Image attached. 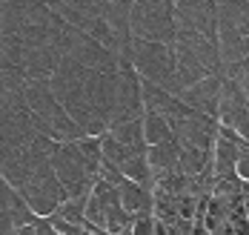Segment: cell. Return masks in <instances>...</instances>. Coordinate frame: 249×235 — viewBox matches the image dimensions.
Here are the masks:
<instances>
[{"label":"cell","mask_w":249,"mask_h":235,"mask_svg":"<svg viewBox=\"0 0 249 235\" xmlns=\"http://www.w3.org/2000/svg\"><path fill=\"white\" fill-rule=\"evenodd\" d=\"M129 60L141 80H149L155 86L180 95L178 83V66H175V49L169 43H152V40H138L132 37L129 43Z\"/></svg>","instance_id":"1"},{"label":"cell","mask_w":249,"mask_h":235,"mask_svg":"<svg viewBox=\"0 0 249 235\" xmlns=\"http://www.w3.org/2000/svg\"><path fill=\"white\" fill-rule=\"evenodd\" d=\"M49 163L54 169V178L60 181L66 198H86L98 181V169L80 155L75 141H54Z\"/></svg>","instance_id":"2"},{"label":"cell","mask_w":249,"mask_h":235,"mask_svg":"<svg viewBox=\"0 0 249 235\" xmlns=\"http://www.w3.org/2000/svg\"><path fill=\"white\" fill-rule=\"evenodd\" d=\"M129 32L138 40L152 43H175L178 20H175L172 0H132L129 12Z\"/></svg>","instance_id":"3"},{"label":"cell","mask_w":249,"mask_h":235,"mask_svg":"<svg viewBox=\"0 0 249 235\" xmlns=\"http://www.w3.org/2000/svg\"><path fill=\"white\" fill-rule=\"evenodd\" d=\"M221 78L224 75H209V78L198 80L192 86H186L180 92V101L195 109L200 115H209V118H218V104H221Z\"/></svg>","instance_id":"4"},{"label":"cell","mask_w":249,"mask_h":235,"mask_svg":"<svg viewBox=\"0 0 249 235\" xmlns=\"http://www.w3.org/2000/svg\"><path fill=\"white\" fill-rule=\"evenodd\" d=\"M146 161H149L152 178H163V175H172L178 172V161H180V144L178 141H166V144H158V146H146Z\"/></svg>","instance_id":"5"},{"label":"cell","mask_w":249,"mask_h":235,"mask_svg":"<svg viewBox=\"0 0 249 235\" xmlns=\"http://www.w3.org/2000/svg\"><path fill=\"white\" fill-rule=\"evenodd\" d=\"M118 198H121V207L135 218V215H152V207H155V198H152V189L141 186L135 181H126L118 186Z\"/></svg>","instance_id":"6"},{"label":"cell","mask_w":249,"mask_h":235,"mask_svg":"<svg viewBox=\"0 0 249 235\" xmlns=\"http://www.w3.org/2000/svg\"><path fill=\"white\" fill-rule=\"evenodd\" d=\"M106 132H109L118 144H124L126 149L146 152V141H143V124H141V118H135V121H124V124H115V127H109Z\"/></svg>","instance_id":"7"},{"label":"cell","mask_w":249,"mask_h":235,"mask_svg":"<svg viewBox=\"0 0 249 235\" xmlns=\"http://www.w3.org/2000/svg\"><path fill=\"white\" fill-rule=\"evenodd\" d=\"M141 124H143V141H146V146H158V144H166V141H172V127H169V121L160 115V112H143V118H141Z\"/></svg>","instance_id":"8"},{"label":"cell","mask_w":249,"mask_h":235,"mask_svg":"<svg viewBox=\"0 0 249 235\" xmlns=\"http://www.w3.org/2000/svg\"><path fill=\"white\" fill-rule=\"evenodd\" d=\"M129 235H155V215H135Z\"/></svg>","instance_id":"9"},{"label":"cell","mask_w":249,"mask_h":235,"mask_svg":"<svg viewBox=\"0 0 249 235\" xmlns=\"http://www.w3.org/2000/svg\"><path fill=\"white\" fill-rule=\"evenodd\" d=\"M224 75H232V78L241 83L244 95L249 98V57H247V60H241L238 66H232V69H229V72H224Z\"/></svg>","instance_id":"10"},{"label":"cell","mask_w":249,"mask_h":235,"mask_svg":"<svg viewBox=\"0 0 249 235\" xmlns=\"http://www.w3.org/2000/svg\"><path fill=\"white\" fill-rule=\"evenodd\" d=\"M235 175L244 186H249V144L241 146V155H238V163H235Z\"/></svg>","instance_id":"11"},{"label":"cell","mask_w":249,"mask_h":235,"mask_svg":"<svg viewBox=\"0 0 249 235\" xmlns=\"http://www.w3.org/2000/svg\"><path fill=\"white\" fill-rule=\"evenodd\" d=\"M35 221H37V218H35ZM15 235H37V227H35V224H26V227H18V230H15Z\"/></svg>","instance_id":"12"},{"label":"cell","mask_w":249,"mask_h":235,"mask_svg":"<svg viewBox=\"0 0 249 235\" xmlns=\"http://www.w3.org/2000/svg\"><path fill=\"white\" fill-rule=\"evenodd\" d=\"M83 235H109V233H103V230L92 227V224H83Z\"/></svg>","instance_id":"13"}]
</instances>
